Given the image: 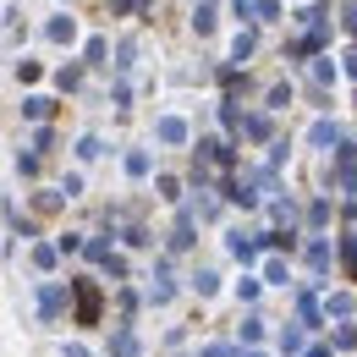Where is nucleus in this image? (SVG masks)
Segmentation results:
<instances>
[{"mask_svg":"<svg viewBox=\"0 0 357 357\" xmlns=\"http://www.w3.org/2000/svg\"><path fill=\"white\" fill-rule=\"evenodd\" d=\"M93 319H99V291L83 286V324H93Z\"/></svg>","mask_w":357,"mask_h":357,"instance_id":"nucleus-1","label":"nucleus"}]
</instances>
